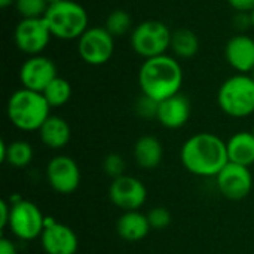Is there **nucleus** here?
Segmentation results:
<instances>
[{"instance_id": "1", "label": "nucleus", "mask_w": 254, "mask_h": 254, "mask_svg": "<svg viewBox=\"0 0 254 254\" xmlns=\"http://www.w3.org/2000/svg\"><path fill=\"white\" fill-rule=\"evenodd\" d=\"M183 167L198 177H217L229 162L226 143L216 134L199 132L185 141L180 150Z\"/></svg>"}, {"instance_id": "2", "label": "nucleus", "mask_w": 254, "mask_h": 254, "mask_svg": "<svg viewBox=\"0 0 254 254\" xmlns=\"http://www.w3.org/2000/svg\"><path fill=\"white\" fill-rule=\"evenodd\" d=\"M141 94L161 103L180 94L183 85V70L180 63L170 55H159L144 60L138 71Z\"/></svg>"}, {"instance_id": "3", "label": "nucleus", "mask_w": 254, "mask_h": 254, "mask_svg": "<svg viewBox=\"0 0 254 254\" xmlns=\"http://www.w3.org/2000/svg\"><path fill=\"white\" fill-rule=\"evenodd\" d=\"M51 106L42 92L21 88L15 91L7 101V118L10 124L25 132L39 131L49 115Z\"/></svg>"}, {"instance_id": "4", "label": "nucleus", "mask_w": 254, "mask_h": 254, "mask_svg": "<svg viewBox=\"0 0 254 254\" xmlns=\"http://www.w3.org/2000/svg\"><path fill=\"white\" fill-rule=\"evenodd\" d=\"M43 18L52 37L60 40L79 39L88 30L89 22L85 7L73 0H61L51 4Z\"/></svg>"}, {"instance_id": "5", "label": "nucleus", "mask_w": 254, "mask_h": 254, "mask_svg": "<svg viewBox=\"0 0 254 254\" xmlns=\"http://www.w3.org/2000/svg\"><path fill=\"white\" fill-rule=\"evenodd\" d=\"M223 113L231 118H247L254 113V79L238 73L226 79L217 94Z\"/></svg>"}, {"instance_id": "6", "label": "nucleus", "mask_w": 254, "mask_h": 254, "mask_svg": "<svg viewBox=\"0 0 254 254\" xmlns=\"http://www.w3.org/2000/svg\"><path fill=\"white\" fill-rule=\"evenodd\" d=\"M171 31L162 21L147 19L140 22L129 36L132 51L144 60L165 55L171 43Z\"/></svg>"}, {"instance_id": "7", "label": "nucleus", "mask_w": 254, "mask_h": 254, "mask_svg": "<svg viewBox=\"0 0 254 254\" xmlns=\"http://www.w3.org/2000/svg\"><path fill=\"white\" fill-rule=\"evenodd\" d=\"M10 219H9V229L10 232L21 241H33L40 238L46 219L43 217L40 208L25 199H18L10 204Z\"/></svg>"}, {"instance_id": "8", "label": "nucleus", "mask_w": 254, "mask_h": 254, "mask_svg": "<svg viewBox=\"0 0 254 254\" xmlns=\"http://www.w3.org/2000/svg\"><path fill=\"white\" fill-rule=\"evenodd\" d=\"M77 52L86 64L103 65L115 52V37L104 27L88 28L77 39Z\"/></svg>"}, {"instance_id": "9", "label": "nucleus", "mask_w": 254, "mask_h": 254, "mask_svg": "<svg viewBox=\"0 0 254 254\" xmlns=\"http://www.w3.org/2000/svg\"><path fill=\"white\" fill-rule=\"evenodd\" d=\"M52 34L48 28L45 18H31V19H21L15 27L13 40L16 48L30 55H40L42 51L48 46Z\"/></svg>"}, {"instance_id": "10", "label": "nucleus", "mask_w": 254, "mask_h": 254, "mask_svg": "<svg viewBox=\"0 0 254 254\" xmlns=\"http://www.w3.org/2000/svg\"><path fill=\"white\" fill-rule=\"evenodd\" d=\"M109 198L112 204L125 211H138L147 199L146 186L132 176H121L113 179L109 188Z\"/></svg>"}, {"instance_id": "11", "label": "nucleus", "mask_w": 254, "mask_h": 254, "mask_svg": "<svg viewBox=\"0 0 254 254\" xmlns=\"http://www.w3.org/2000/svg\"><path fill=\"white\" fill-rule=\"evenodd\" d=\"M46 179L57 193L70 195L80 185V170L73 158L58 155L49 161L46 167Z\"/></svg>"}, {"instance_id": "12", "label": "nucleus", "mask_w": 254, "mask_h": 254, "mask_svg": "<svg viewBox=\"0 0 254 254\" xmlns=\"http://www.w3.org/2000/svg\"><path fill=\"white\" fill-rule=\"evenodd\" d=\"M217 188L220 193L231 201H241L247 198L253 189V176L249 167L228 162L217 174Z\"/></svg>"}, {"instance_id": "13", "label": "nucleus", "mask_w": 254, "mask_h": 254, "mask_svg": "<svg viewBox=\"0 0 254 254\" xmlns=\"http://www.w3.org/2000/svg\"><path fill=\"white\" fill-rule=\"evenodd\" d=\"M57 76L58 74L54 61L43 55L27 58L19 68V82L22 88L36 92H43Z\"/></svg>"}, {"instance_id": "14", "label": "nucleus", "mask_w": 254, "mask_h": 254, "mask_svg": "<svg viewBox=\"0 0 254 254\" xmlns=\"http://www.w3.org/2000/svg\"><path fill=\"white\" fill-rule=\"evenodd\" d=\"M40 243L46 254H76L79 249V240L74 231L55 220H46Z\"/></svg>"}, {"instance_id": "15", "label": "nucleus", "mask_w": 254, "mask_h": 254, "mask_svg": "<svg viewBox=\"0 0 254 254\" xmlns=\"http://www.w3.org/2000/svg\"><path fill=\"white\" fill-rule=\"evenodd\" d=\"M226 61L238 73L249 74L254 68V39L246 34L231 37L225 48Z\"/></svg>"}, {"instance_id": "16", "label": "nucleus", "mask_w": 254, "mask_h": 254, "mask_svg": "<svg viewBox=\"0 0 254 254\" xmlns=\"http://www.w3.org/2000/svg\"><path fill=\"white\" fill-rule=\"evenodd\" d=\"M190 118V103L189 100L182 95L176 94L158 104V122L168 128V129H177L186 125V122Z\"/></svg>"}, {"instance_id": "17", "label": "nucleus", "mask_w": 254, "mask_h": 254, "mask_svg": "<svg viewBox=\"0 0 254 254\" xmlns=\"http://www.w3.org/2000/svg\"><path fill=\"white\" fill-rule=\"evenodd\" d=\"M150 229L152 228L147 214H143L140 211H125L116 223L118 235L128 243H137L144 240Z\"/></svg>"}, {"instance_id": "18", "label": "nucleus", "mask_w": 254, "mask_h": 254, "mask_svg": "<svg viewBox=\"0 0 254 254\" xmlns=\"http://www.w3.org/2000/svg\"><path fill=\"white\" fill-rule=\"evenodd\" d=\"M39 135L46 147L52 150H58L68 144L71 138V129L65 119L60 116H49L45 121V124L40 127Z\"/></svg>"}, {"instance_id": "19", "label": "nucleus", "mask_w": 254, "mask_h": 254, "mask_svg": "<svg viewBox=\"0 0 254 254\" xmlns=\"http://www.w3.org/2000/svg\"><path fill=\"white\" fill-rule=\"evenodd\" d=\"M164 158V149L161 141L153 135H143L134 144V159L140 168L153 170Z\"/></svg>"}, {"instance_id": "20", "label": "nucleus", "mask_w": 254, "mask_h": 254, "mask_svg": "<svg viewBox=\"0 0 254 254\" xmlns=\"http://www.w3.org/2000/svg\"><path fill=\"white\" fill-rule=\"evenodd\" d=\"M228 158L229 162L244 165V167H252L254 164V134L241 131L234 134L228 143Z\"/></svg>"}, {"instance_id": "21", "label": "nucleus", "mask_w": 254, "mask_h": 254, "mask_svg": "<svg viewBox=\"0 0 254 254\" xmlns=\"http://www.w3.org/2000/svg\"><path fill=\"white\" fill-rule=\"evenodd\" d=\"M34 152L30 143L18 140L12 143H6L1 140L0 143V161L6 162L15 168H24L33 161Z\"/></svg>"}, {"instance_id": "22", "label": "nucleus", "mask_w": 254, "mask_h": 254, "mask_svg": "<svg viewBox=\"0 0 254 254\" xmlns=\"http://www.w3.org/2000/svg\"><path fill=\"white\" fill-rule=\"evenodd\" d=\"M170 49L174 52V55L177 58L189 60V58L195 57L199 49L198 36L192 30H188V28L176 30L171 34Z\"/></svg>"}, {"instance_id": "23", "label": "nucleus", "mask_w": 254, "mask_h": 254, "mask_svg": "<svg viewBox=\"0 0 254 254\" xmlns=\"http://www.w3.org/2000/svg\"><path fill=\"white\" fill-rule=\"evenodd\" d=\"M42 94L51 107H63L71 98V85L64 77L57 76Z\"/></svg>"}, {"instance_id": "24", "label": "nucleus", "mask_w": 254, "mask_h": 254, "mask_svg": "<svg viewBox=\"0 0 254 254\" xmlns=\"http://www.w3.org/2000/svg\"><path fill=\"white\" fill-rule=\"evenodd\" d=\"M131 27H132L131 15L122 9H116V10L110 12L106 19V24H104V28L113 37H122V36L128 34Z\"/></svg>"}, {"instance_id": "25", "label": "nucleus", "mask_w": 254, "mask_h": 254, "mask_svg": "<svg viewBox=\"0 0 254 254\" xmlns=\"http://www.w3.org/2000/svg\"><path fill=\"white\" fill-rule=\"evenodd\" d=\"M15 7L24 19L43 18L49 4L46 0H16Z\"/></svg>"}, {"instance_id": "26", "label": "nucleus", "mask_w": 254, "mask_h": 254, "mask_svg": "<svg viewBox=\"0 0 254 254\" xmlns=\"http://www.w3.org/2000/svg\"><path fill=\"white\" fill-rule=\"evenodd\" d=\"M127 164L125 159L119 153H109L103 159V171L110 176L112 179H118L121 176H125Z\"/></svg>"}, {"instance_id": "27", "label": "nucleus", "mask_w": 254, "mask_h": 254, "mask_svg": "<svg viewBox=\"0 0 254 254\" xmlns=\"http://www.w3.org/2000/svg\"><path fill=\"white\" fill-rule=\"evenodd\" d=\"M147 219L150 223V228L155 231H162L170 226L171 223V214L164 207H155L147 213Z\"/></svg>"}, {"instance_id": "28", "label": "nucleus", "mask_w": 254, "mask_h": 254, "mask_svg": "<svg viewBox=\"0 0 254 254\" xmlns=\"http://www.w3.org/2000/svg\"><path fill=\"white\" fill-rule=\"evenodd\" d=\"M158 101H155L153 98L141 94V97L137 100L135 103V112L140 118L144 119H153L158 115Z\"/></svg>"}, {"instance_id": "29", "label": "nucleus", "mask_w": 254, "mask_h": 254, "mask_svg": "<svg viewBox=\"0 0 254 254\" xmlns=\"http://www.w3.org/2000/svg\"><path fill=\"white\" fill-rule=\"evenodd\" d=\"M228 3L237 12H243V13H250L254 9V0H228Z\"/></svg>"}, {"instance_id": "30", "label": "nucleus", "mask_w": 254, "mask_h": 254, "mask_svg": "<svg viewBox=\"0 0 254 254\" xmlns=\"http://www.w3.org/2000/svg\"><path fill=\"white\" fill-rule=\"evenodd\" d=\"M10 204L6 202V201H1L0 202V228L1 229H6L9 226V219H10Z\"/></svg>"}, {"instance_id": "31", "label": "nucleus", "mask_w": 254, "mask_h": 254, "mask_svg": "<svg viewBox=\"0 0 254 254\" xmlns=\"http://www.w3.org/2000/svg\"><path fill=\"white\" fill-rule=\"evenodd\" d=\"M0 254H18V250L10 240L3 237L0 240Z\"/></svg>"}, {"instance_id": "32", "label": "nucleus", "mask_w": 254, "mask_h": 254, "mask_svg": "<svg viewBox=\"0 0 254 254\" xmlns=\"http://www.w3.org/2000/svg\"><path fill=\"white\" fill-rule=\"evenodd\" d=\"M15 1H16V0H0V6H1L3 9H6V7H9L10 4H15Z\"/></svg>"}, {"instance_id": "33", "label": "nucleus", "mask_w": 254, "mask_h": 254, "mask_svg": "<svg viewBox=\"0 0 254 254\" xmlns=\"http://www.w3.org/2000/svg\"><path fill=\"white\" fill-rule=\"evenodd\" d=\"M58 1H61V0H46V3L51 6V4H55V3H58Z\"/></svg>"}, {"instance_id": "34", "label": "nucleus", "mask_w": 254, "mask_h": 254, "mask_svg": "<svg viewBox=\"0 0 254 254\" xmlns=\"http://www.w3.org/2000/svg\"><path fill=\"white\" fill-rule=\"evenodd\" d=\"M250 19H252V25L254 27V9L250 12Z\"/></svg>"}, {"instance_id": "35", "label": "nucleus", "mask_w": 254, "mask_h": 254, "mask_svg": "<svg viewBox=\"0 0 254 254\" xmlns=\"http://www.w3.org/2000/svg\"><path fill=\"white\" fill-rule=\"evenodd\" d=\"M250 76H252V77H253V79H254V68H253V71L250 73Z\"/></svg>"}, {"instance_id": "36", "label": "nucleus", "mask_w": 254, "mask_h": 254, "mask_svg": "<svg viewBox=\"0 0 254 254\" xmlns=\"http://www.w3.org/2000/svg\"><path fill=\"white\" fill-rule=\"evenodd\" d=\"M253 134H254V129H253Z\"/></svg>"}]
</instances>
